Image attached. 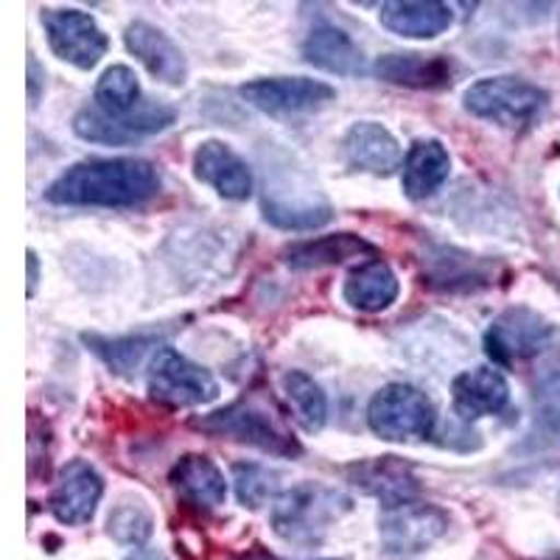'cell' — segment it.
<instances>
[{"mask_svg":"<svg viewBox=\"0 0 560 560\" xmlns=\"http://www.w3.org/2000/svg\"><path fill=\"white\" fill-rule=\"evenodd\" d=\"M158 191L160 174L149 160L109 158L70 166L45 188V199L54 205L84 208H129L147 202Z\"/></svg>","mask_w":560,"mask_h":560,"instance_id":"cell-1","label":"cell"},{"mask_svg":"<svg viewBox=\"0 0 560 560\" xmlns=\"http://www.w3.org/2000/svg\"><path fill=\"white\" fill-rule=\"evenodd\" d=\"M353 502L348 493L319 482H300L280 493L272 508V529L287 544L300 549L319 547L325 535L342 516H348Z\"/></svg>","mask_w":560,"mask_h":560,"instance_id":"cell-2","label":"cell"},{"mask_svg":"<svg viewBox=\"0 0 560 560\" xmlns=\"http://www.w3.org/2000/svg\"><path fill=\"white\" fill-rule=\"evenodd\" d=\"M463 104L477 118H488V121H497L510 129H522L544 113L549 96L527 79L490 77L479 79L465 90Z\"/></svg>","mask_w":560,"mask_h":560,"instance_id":"cell-3","label":"cell"},{"mask_svg":"<svg viewBox=\"0 0 560 560\" xmlns=\"http://www.w3.org/2000/svg\"><path fill=\"white\" fill-rule=\"evenodd\" d=\"M368 423L387 443H420L434 432V407L412 384H387L373 395Z\"/></svg>","mask_w":560,"mask_h":560,"instance_id":"cell-4","label":"cell"},{"mask_svg":"<svg viewBox=\"0 0 560 560\" xmlns=\"http://www.w3.org/2000/svg\"><path fill=\"white\" fill-rule=\"evenodd\" d=\"M174 121H177V113L168 104L140 102L129 113H107V109L88 104L73 118V132L88 143L132 147L143 138H152L154 132H163Z\"/></svg>","mask_w":560,"mask_h":560,"instance_id":"cell-5","label":"cell"},{"mask_svg":"<svg viewBox=\"0 0 560 560\" xmlns=\"http://www.w3.org/2000/svg\"><path fill=\"white\" fill-rule=\"evenodd\" d=\"M147 387L149 395L163 407H199L219 398V384L213 373L185 359L174 348H160L149 359Z\"/></svg>","mask_w":560,"mask_h":560,"instance_id":"cell-6","label":"cell"},{"mask_svg":"<svg viewBox=\"0 0 560 560\" xmlns=\"http://www.w3.org/2000/svg\"><path fill=\"white\" fill-rule=\"evenodd\" d=\"M197 427L202 432L238 440V443L278 454V457H298L300 454V443L294 440V434L280 427L272 415L249 407V404H233V407H224L213 415H205L197 420Z\"/></svg>","mask_w":560,"mask_h":560,"instance_id":"cell-7","label":"cell"},{"mask_svg":"<svg viewBox=\"0 0 560 560\" xmlns=\"http://www.w3.org/2000/svg\"><path fill=\"white\" fill-rule=\"evenodd\" d=\"M43 28L51 51L73 68H96L107 54V34L82 9H43Z\"/></svg>","mask_w":560,"mask_h":560,"instance_id":"cell-8","label":"cell"},{"mask_svg":"<svg viewBox=\"0 0 560 560\" xmlns=\"http://www.w3.org/2000/svg\"><path fill=\"white\" fill-rule=\"evenodd\" d=\"M555 328L529 308H508L490 323L485 334V350L499 364H516L533 359L549 348Z\"/></svg>","mask_w":560,"mask_h":560,"instance_id":"cell-9","label":"cell"},{"mask_svg":"<svg viewBox=\"0 0 560 560\" xmlns=\"http://www.w3.org/2000/svg\"><path fill=\"white\" fill-rule=\"evenodd\" d=\"M242 96L255 109L272 115V118H289L323 107L334 98V88L308 77H272L255 79L242 88Z\"/></svg>","mask_w":560,"mask_h":560,"instance_id":"cell-10","label":"cell"},{"mask_svg":"<svg viewBox=\"0 0 560 560\" xmlns=\"http://www.w3.org/2000/svg\"><path fill=\"white\" fill-rule=\"evenodd\" d=\"M382 544L387 552L412 555L432 547L448 529V516L432 504H401L382 516Z\"/></svg>","mask_w":560,"mask_h":560,"instance_id":"cell-11","label":"cell"},{"mask_svg":"<svg viewBox=\"0 0 560 560\" xmlns=\"http://www.w3.org/2000/svg\"><path fill=\"white\" fill-rule=\"evenodd\" d=\"M348 479L353 488L378 499L387 510L412 504L420 493V482L415 477L412 465L398 457H376L350 465Z\"/></svg>","mask_w":560,"mask_h":560,"instance_id":"cell-12","label":"cell"},{"mask_svg":"<svg viewBox=\"0 0 560 560\" xmlns=\"http://www.w3.org/2000/svg\"><path fill=\"white\" fill-rule=\"evenodd\" d=\"M194 174L199 183L210 185L224 199L242 202V199L253 197V172L222 140L199 143V149L194 152Z\"/></svg>","mask_w":560,"mask_h":560,"instance_id":"cell-13","label":"cell"},{"mask_svg":"<svg viewBox=\"0 0 560 560\" xmlns=\"http://www.w3.org/2000/svg\"><path fill=\"white\" fill-rule=\"evenodd\" d=\"M104 482L88 463H68L59 471L57 488L51 493L54 516L62 524H88L96 516V508L102 502Z\"/></svg>","mask_w":560,"mask_h":560,"instance_id":"cell-14","label":"cell"},{"mask_svg":"<svg viewBox=\"0 0 560 560\" xmlns=\"http://www.w3.org/2000/svg\"><path fill=\"white\" fill-rule=\"evenodd\" d=\"M127 48L143 68L152 73L154 79L166 84H183L188 79V62H185L183 51L177 48L166 32H160L152 23H129L127 32Z\"/></svg>","mask_w":560,"mask_h":560,"instance_id":"cell-15","label":"cell"},{"mask_svg":"<svg viewBox=\"0 0 560 560\" xmlns=\"http://www.w3.org/2000/svg\"><path fill=\"white\" fill-rule=\"evenodd\" d=\"M345 160L359 172L389 177L404 163L401 143L387 127L376 121H359L345 135Z\"/></svg>","mask_w":560,"mask_h":560,"instance_id":"cell-16","label":"cell"},{"mask_svg":"<svg viewBox=\"0 0 560 560\" xmlns=\"http://www.w3.org/2000/svg\"><path fill=\"white\" fill-rule=\"evenodd\" d=\"M454 412L465 420L499 415L510 401V387L493 368H474L452 382Z\"/></svg>","mask_w":560,"mask_h":560,"instance_id":"cell-17","label":"cell"},{"mask_svg":"<svg viewBox=\"0 0 560 560\" xmlns=\"http://www.w3.org/2000/svg\"><path fill=\"white\" fill-rule=\"evenodd\" d=\"M382 23L387 32L401 37L432 39L448 32L454 12L440 0H389L382 7Z\"/></svg>","mask_w":560,"mask_h":560,"instance_id":"cell-18","label":"cell"},{"mask_svg":"<svg viewBox=\"0 0 560 560\" xmlns=\"http://www.w3.org/2000/svg\"><path fill=\"white\" fill-rule=\"evenodd\" d=\"M373 73L409 90H443L452 82V62L427 54H384L373 62Z\"/></svg>","mask_w":560,"mask_h":560,"instance_id":"cell-19","label":"cell"},{"mask_svg":"<svg viewBox=\"0 0 560 560\" xmlns=\"http://www.w3.org/2000/svg\"><path fill=\"white\" fill-rule=\"evenodd\" d=\"M452 174V158L440 140H415L409 154L404 158V194L415 202L429 199L446 185Z\"/></svg>","mask_w":560,"mask_h":560,"instance_id":"cell-20","label":"cell"},{"mask_svg":"<svg viewBox=\"0 0 560 560\" xmlns=\"http://www.w3.org/2000/svg\"><path fill=\"white\" fill-rule=\"evenodd\" d=\"M303 57L317 68L328 70V73H337V77H362L364 73V57L359 45L331 23L312 28V34L303 43Z\"/></svg>","mask_w":560,"mask_h":560,"instance_id":"cell-21","label":"cell"},{"mask_svg":"<svg viewBox=\"0 0 560 560\" xmlns=\"http://www.w3.org/2000/svg\"><path fill=\"white\" fill-rule=\"evenodd\" d=\"M172 485L185 502L213 510L228 499V482L217 463L202 454H185L172 468Z\"/></svg>","mask_w":560,"mask_h":560,"instance_id":"cell-22","label":"cell"},{"mask_svg":"<svg viewBox=\"0 0 560 560\" xmlns=\"http://www.w3.org/2000/svg\"><path fill=\"white\" fill-rule=\"evenodd\" d=\"M398 298V278L393 269L382 261L359 264L345 278V300L357 312L376 314L389 308Z\"/></svg>","mask_w":560,"mask_h":560,"instance_id":"cell-23","label":"cell"},{"mask_svg":"<svg viewBox=\"0 0 560 560\" xmlns=\"http://www.w3.org/2000/svg\"><path fill=\"white\" fill-rule=\"evenodd\" d=\"M373 253L364 238L350 236V233H337V236H325L317 242L294 244L287 253V264L294 269H323L334 267V264L353 261V258H362V255Z\"/></svg>","mask_w":560,"mask_h":560,"instance_id":"cell-24","label":"cell"},{"mask_svg":"<svg viewBox=\"0 0 560 560\" xmlns=\"http://www.w3.org/2000/svg\"><path fill=\"white\" fill-rule=\"evenodd\" d=\"M427 275H432L434 287L452 289V292H457V289H474L479 283H485L482 261L448 247L434 249L432 258L427 261Z\"/></svg>","mask_w":560,"mask_h":560,"instance_id":"cell-25","label":"cell"},{"mask_svg":"<svg viewBox=\"0 0 560 560\" xmlns=\"http://www.w3.org/2000/svg\"><path fill=\"white\" fill-rule=\"evenodd\" d=\"M264 217H267L275 228L312 230L325 222H331L334 210L325 199H317V202H300V199H280L269 194V197H264Z\"/></svg>","mask_w":560,"mask_h":560,"instance_id":"cell-26","label":"cell"},{"mask_svg":"<svg viewBox=\"0 0 560 560\" xmlns=\"http://www.w3.org/2000/svg\"><path fill=\"white\" fill-rule=\"evenodd\" d=\"M283 389H287L289 401L294 404L300 423L308 432H319L325 427V420H328V398H325L323 387L312 376H306V373L292 370L283 378Z\"/></svg>","mask_w":560,"mask_h":560,"instance_id":"cell-27","label":"cell"},{"mask_svg":"<svg viewBox=\"0 0 560 560\" xmlns=\"http://www.w3.org/2000/svg\"><path fill=\"white\" fill-rule=\"evenodd\" d=\"M84 345H88L93 353H98V357H102L104 362L118 373V376H132L135 370L143 364V359L149 357L154 339H140V337L107 339V337L84 334Z\"/></svg>","mask_w":560,"mask_h":560,"instance_id":"cell-28","label":"cell"},{"mask_svg":"<svg viewBox=\"0 0 560 560\" xmlns=\"http://www.w3.org/2000/svg\"><path fill=\"white\" fill-rule=\"evenodd\" d=\"M96 104L107 113H129L140 104V82L127 65H113L96 84Z\"/></svg>","mask_w":560,"mask_h":560,"instance_id":"cell-29","label":"cell"},{"mask_svg":"<svg viewBox=\"0 0 560 560\" xmlns=\"http://www.w3.org/2000/svg\"><path fill=\"white\" fill-rule=\"evenodd\" d=\"M233 479H236V497L244 508L261 510L269 499L278 493V474L272 468L255 463H236L233 465Z\"/></svg>","mask_w":560,"mask_h":560,"instance_id":"cell-30","label":"cell"},{"mask_svg":"<svg viewBox=\"0 0 560 560\" xmlns=\"http://www.w3.org/2000/svg\"><path fill=\"white\" fill-rule=\"evenodd\" d=\"M152 529H154L152 513L138 502H124L109 513L107 533L109 538L118 544H127V547L143 544L149 535H152Z\"/></svg>","mask_w":560,"mask_h":560,"instance_id":"cell-31","label":"cell"},{"mask_svg":"<svg viewBox=\"0 0 560 560\" xmlns=\"http://www.w3.org/2000/svg\"><path fill=\"white\" fill-rule=\"evenodd\" d=\"M535 418L547 432L560 434V362L544 370L535 382Z\"/></svg>","mask_w":560,"mask_h":560,"instance_id":"cell-32","label":"cell"},{"mask_svg":"<svg viewBox=\"0 0 560 560\" xmlns=\"http://www.w3.org/2000/svg\"><path fill=\"white\" fill-rule=\"evenodd\" d=\"M28 283H26V292L28 298H34L37 294V278H39V258L34 255V249H28Z\"/></svg>","mask_w":560,"mask_h":560,"instance_id":"cell-33","label":"cell"},{"mask_svg":"<svg viewBox=\"0 0 560 560\" xmlns=\"http://www.w3.org/2000/svg\"><path fill=\"white\" fill-rule=\"evenodd\" d=\"M242 560H278V558H272V555H269V552H264V549H255V552L244 555Z\"/></svg>","mask_w":560,"mask_h":560,"instance_id":"cell-34","label":"cell"}]
</instances>
